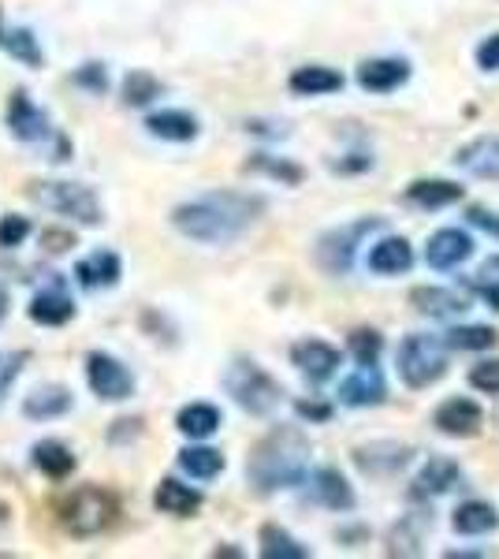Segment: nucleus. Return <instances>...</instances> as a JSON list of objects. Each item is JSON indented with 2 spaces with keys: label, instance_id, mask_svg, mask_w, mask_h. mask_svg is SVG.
I'll return each mask as SVG.
<instances>
[{
  "label": "nucleus",
  "instance_id": "nucleus-24",
  "mask_svg": "<svg viewBox=\"0 0 499 559\" xmlns=\"http://www.w3.org/2000/svg\"><path fill=\"white\" fill-rule=\"evenodd\" d=\"M202 503H205L202 489L179 481V477H165V481L157 485V492H153V508L171 519H190L194 511H202Z\"/></svg>",
  "mask_w": 499,
  "mask_h": 559
},
{
  "label": "nucleus",
  "instance_id": "nucleus-42",
  "mask_svg": "<svg viewBox=\"0 0 499 559\" xmlns=\"http://www.w3.org/2000/svg\"><path fill=\"white\" fill-rule=\"evenodd\" d=\"M26 350H0V403H4L8 388L15 384V377L23 373Z\"/></svg>",
  "mask_w": 499,
  "mask_h": 559
},
{
  "label": "nucleus",
  "instance_id": "nucleus-39",
  "mask_svg": "<svg viewBox=\"0 0 499 559\" xmlns=\"http://www.w3.org/2000/svg\"><path fill=\"white\" fill-rule=\"evenodd\" d=\"M474 292L499 313V254H492L474 276Z\"/></svg>",
  "mask_w": 499,
  "mask_h": 559
},
{
  "label": "nucleus",
  "instance_id": "nucleus-23",
  "mask_svg": "<svg viewBox=\"0 0 499 559\" xmlns=\"http://www.w3.org/2000/svg\"><path fill=\"white\" fill-rule=\"evenodd\" d=\"M146 131L161 142L183 146V142H194L198 134H202V123H198V116L187 112V108H161V112L146 116Z\"/></svg>",
  "mask_w": 499,
  "mask_h": 559
},
{
  "label": "nucleus",
  "instance_id": "nucleus-8",
  "mask_svg": "<svg viewBox=\"0 0 499 559\" xmlns=\"http://www.w3.org/2000/svg\"><path fill=\"white\" fill-rule=\"evenodd\" d=\"M86 384L105 403H123L134 395V373L108 350H90L86 355Z\"/></svg>",
  "mask_w": 499,
  "mask_h": 559
},
{
  "label": "nucleus",
  "instance_id": "nucleus-27",
  "mask_svg": "<svg viewBox=\"0 0 499 559\" xmlns=\"http://www.w3.org/2000/svg\"><path fill=\"white\" fill-rule=\"evenodd\" d=\"M31 463L38 466V471L49 477V481H68L71 474H75V452H71L63 440H38L31 452Z\"/></svg>",
  "mask_w": 499,
  "mask_h": 559
},
{
  "label": "nucleus",
  "instance_id": "nucleus-13",
  "mask_svg": "<svg viewBox=\"0 0 499 559\" xmlns=\"http://www.w3.org/2000/svg\"><path fill=\"white\" fill-rule=\"evenodd\" d=\"M414 459L411 444H399V440H373V444L354 448V466L366 477H392L406 471Z\"/></svg>",
  "mask_w": 499,
  "mask_h": 559
},
{
  "label": "nucleus",
  "instance_id": "nucleus-9",
  "mask_svg": "<svg viewBox=\"0 0 499 559\" xmlns=\"http://www.w3.org/2000/svg\"><path fill=\"white\" fill-rule=\"evenodd\" d=\"M306 492L317 508H329L335 515H351L358 508V496H354V485L343 477L335 466H317V471L306 474Z\"/></svg>",
  "mask_w": 499,
  "mask_h": 559
},
{
  "label": "nucleus",
  "instance_id": "nucleus-11",
  "mask_svg": "<svg viewBox=\"0 0 499 559\" xmlns=\"http://www.w3.org/2000/svg\"><path fill=\"white\" fill-rule=\"evenodd\" d=\"M8 131H12L20 142H26V146H41V142L57 139V131H52V120L45 116V108L34 105L23 90L20 94H12V102H8Z\"/></svg>",
  "mask_w": 499,
  "mask_h": 559
},
{
  "label": "nucleus",
  "instance_id": "nucleus-28",
  "mask_svg": "<svg viewBox=\"0 0 499 559\" xmlns=\"http://www.w3.org/2000/svg\"><path fill=\"white\" fill-rule=\"evenodd\" d=\"M451 526H455V534L462 537H485V534H492V530H499V511L488 500H466L455 508Z\"/></svg>",
  "mask_w": 499,
  "mask_h": 559
},
{
  "label": "nucleus",
  "instance_id": "nucleus-26",
  "mask_svg": "<svg viewBox=\"0 0 499 559\" xmlns=\"http://www.w3.org/2000/svg\"><path fill=\"white\" fill-rule=\"evenodd\" d=\"M347 79L340 75L335 68L329 64H306V68H295L292 79H287V90L295 97H324V94H340Z\"/></svg>",
  "mask_w": 499,
  "mask_h": 559
},
{
  "label": "nucleus",
  "instance_id": "nucleus-5",
  "mask_svg": "<svg viewBox=\"0 0 499 559\" xmlns=\"http://www.w3.org/2000/svg\"><path fill=\"white\" fill-rule=\"evenodd\" d=\"M395 369H399V381L414 392L421 388H432L448 373V347L437 336H425V332H411V336L399 344L395 355Z\"/></svg>",
  "mask_w": 499,
  "mask_h": 559
},
{
  "label": "nucleus",
  "instance_id": "nucleus-6",
  "mask_svg": "<svg viewBox=\"0 0 499 559\" xmlns=\"http://www.w3.org/2000/svg\"><path fill=\"white\" fill-rule=\"evenodd\" d=\"M31 198L41 205V210L57 213L63 221H75V224H102L105 221L102 198L83 183H71V179H41V183L31 187Z\"/></svg>",
  "mask_w": 499,
  "mask_h": 559
},
{
  "label": "nucleus",
  "instance_id": "nucleus-32",
  "mask_svg": "<svg viewBox=\"0 0 499 559\" xmlns=\"http://www.w3.org/2000/svg\"><path fill=\"white\" fill-rule=\"evenodd\" d=\"M221 411L213 403H187L183 411L176 414V429L190 440H209L216 429H221Z\"/></svg>",
  "mask_w": 499,
  "mask_h": 559
},
{
  "label": "nucleus",
  "instance_id": "nucleus-29",
  "mask_svg": "<svg viewBox=\"0 0 499 559\" xmlns=\"http://www.w3.org/2000/svg\"><path fill=\"white\" fill-rule=\"evenodd\" d=\"M432 530V511H411L388 537V552L392 556H417L421 552V540Z\"/></svg>",
  "mask_w": 499,
  "mask_h": 559
},
{
  "label": "nucleus",
  "instance_id": "nucleus-30",
  "mask_svg": "<svg viewBox=\"0 0 499 559\" xmlns=\"http://www.w3.org/2000/svg\"><path fill=\"white\" fill-rule=\"evenodd\" d=\"M71 392L68 388H60V384H41L38 392H31V400L23 403V414L31 421H52V418H60V414H68L71 411Z\"/></svg>",
  "mask_w": 499,
  "mask_h": 559
},
{
  "label": "nucleus",
  "instance_id": "nucleus-34",
  "mask_svg": "<svg viewBox=\"0 0 499 559\" xmlns=\"http://www.w3.org/2000/svg\"><path fill=\"white\" fill-rule=\"evenodd\" d=\"M258 545H261V556L265 559H310L313 556L295 534H287L284 526H272V522L269 526H261Z\"/></svg>",
  "mask_w": 499,
  "mask_h": 559
},
{
  "label": "nucleus",
  "instance_id": "nucleus-46",
  "mask_svg": "<svg viewBox=\"0 0 499 559\" xmlns=\"http://www.w3.org/2000/svg\"><path fill=\"white\" fill-rule=\"evenodd\" d=\"M298 418H310V421H329L332 418V407H324V403H298Z\"/></svg>",
  "mask_w": 499,
  "mask_h": 559
},
{
  "label": "nucleus",
  "instance_id": "nucleus-40",
  "mask_svg": "<svg viewBox=\"0 0 499 559\" xmlns=\"http://www.w3.org/2000/svg\"><path fill=\"white\" fill-rule=\"evenodd\" d=\"M26 239H31V221H26V216H20V213L0 216V247L15 250V247H23Z\"/></svg>",
  "mask_w": 499,
  "mask_h": 559
},
{
  "label": "nucleus",
  "instance_id": "nucleus-7",
  "mask_svg": "<svg viewBox=\"0 0 499 559\" xmlns=\"http://www.w3.org/2000/svg\"><path fill=\"white\" fill-rule=\"evenodd\" d=\"M380 231V216H361V221L340 224V228L324 231L317 239V265L329 276H347L354 269V258H358V247H366V239Z\"/></svg>",
  "mask_w": 499,
  "mask_h": 559
},
{
  "label": "nucleus",
  "instance_id": "nucleus-15",
  "mask_svg": "<svg viewBox=\"0 0 499 559\" xmlns=\"http://www.w3.org/2000/svg\"><path fill=\"white\" fill-rule=\"evenodd\" d=\"M474 258V236L462 228H440L425 242V265L437 273H451V269L466 265Z\"/></svg>",
  "mask_w": 499,
  "mask_h": 559
},
{
  "label": "nucleus",
  "instance_id": "nucleus-45",
  "mask_svg": "<svg viewBox=\"0 0 499 559\" xmlns=\"http://www.w3.org/2000/svg\"><path fill=\"white\" fill-rule=\"evenodd\" d=\"M474 60H477V68L480 71H499V31L496 34H488L485 41L474 49Z\"/></svg>",
  "mask_w": 499,
  "mask_h": 559
},
{
  "label": "nucleus",
  "instance_id": "nucleus-22",
  "mask_svg": "<svg viewBox=\"0 0 499 559\" xmlns=\"http://www.w3.org/2000/svg\"><path fill=\"white\" fill-rule=\"evenodd\" d=\"M403 198H406V205H414V210L432 213V210H448V205L462 202V198H466V191H462L455 179L432 176V179H414V183L403 191Z\"/></svg>",
  "mask_w": 499,
  "mask_h": 559
},
{
  "label": "nucleus",
  "instance_id": "nucleus-12",
  "mask_svg": "<svg viewBox=\"0 0 499 559\" xmlns=\"http://www.w3.org/2000/svg\"><path fill=\"white\" fill-rule=\"evenodd\" d=\"M414 75L411 60L406 57H373L361 60L358 71H354V83H358L366 94H395L399 86H406Z\"/></svg>",
  "mask_w": 499,
  "mask_h": 559
},
{
  "label": "nucleus",
  "instance_id": "nucleus-4",
  "mask_svg": "<svg viewBox=\"0 0 499 559\" xmlns=\"http://www.w3.org/2000/svg\"><path fill=\"white\" fill-rule=\"evenodd\" d=\"M224 392H228L247 414H253V418H269V414L280 407V400H284L280 381L269 377L253 358H235L228 366V373H224Z\"/></svg>",
  "mask_w": 499,
  "mask_h": 559
},
{
  "label": "nucleus",
  "instance_id": "nucleus-1",
  "mask_svg": "<svg viewBox=\"0 0 499 559\" xmlns=\"http://www.w3.org/2000/svg\"><path fill=\"white\" fill-rule=\"evenodd\" d=\"M265 213V198L247 191H209L171 210V228L190 242L205 247H228L247 236Z\"/></svg>",
  "mask_w": 499,
  "mask_h": 559
},
{
  "label": "nucleus",
  "instance_id": "nucleus-47",
  "mask_svg": "<svg viewBox=\"0 0 499 559\" xmlns=\"http://www.w3.org/2000/svg\"><path fill=\"white\" fill-rule=\"evenodd\" d=\"M4 321H8V292L0 287V324H4Z\"/></svg>",
  "mask_w": 499,
  "mask_h": 559
},
{
  "label": "nucleus",
  "instance_id": "nucleus-41",
  "mask_svg": "<svg viewBox=\"0 0 499 559\" xmlns=\"http://www.w3.org/2000/svg\"><path fill=\"white\" fill-rule=\"evenodd\" d=\"M470 388L485 395H499V358H488V362H477L470 369Z\"/></svg>",
  "mask_w": 499,
  "mask_h": 559
},
{
  "label": "nucleus",
  "instance_id": "nucleus-25",
  "mask_svg": "<svg viewBox=\"0 0 499 559\" xmlns=\"http://www.w3.org/2000/svg\"><path fill=\"white\" fill-rule=\"evenodd\" d=\"M120 276H123V261H120V254H112V250H94V254L75 265V280H79V287H86V292L116 287Z\"/></svg>",
  "mask_w": 499,
  "mask_h": 559
},
{
  "label": "nucleus",
  "instance_id": "nucleus-10",
  "mask_svg": "<svg viewBox=\"0 0 499 559\" xmlns=\"http://www.w3.org/2000/svg\"><path fill=\"white\" fill-rule=\"evenodd\" d=\"M432 426L451 440H470L485 429V411H480V403H474L470 395H451V400H443L437 414H432Z\"/></svg>",
  "mask_w": 499,
  "mask_h": 559
},
{
  "label": "nucleus",
  "instance_id": "nucleus-20",
  "mask_svg": "<svg viewBox=\"0 0 499 559\" xmlns=\"http://www.w3.org/2000/svg\"><path fill=\"white\" fill-rule=\"evenodd\" d=\"M26 313H31V321L41 324V329H60V324H68L75 318V299H71L63 284H49L34 295Z\"/></svg>",
  "mask_w": 499,
  "mask_h": 559
},
{
  "label": "nucleus",
  "instance_id": "nucleus-38",
  "mask_svg": "<svg viewBox=\"0 0 499 559\" xmlns=\"http://www.w3.org/2000/svg\"><path fill=\"white\" fill-rule=\"evenodd\" d=\"M347 350L358 366H377L380 350H384V336L377 329H354L347 340Z\"/></svg>",
  "mask_w": 499,
  "mask_h": 559
},
{
  "label": "nucleus",
  "instance_id": "nucleus-43",
  "mask_svg": "<svg viewBox=\"0 0 499 559\" xmlns=\"http://www.w3.org/2000/svg\"><path fill=\"white\" fill-rule=\"evenodd\" d=\"M71 83H75L79 90H90V94H105L108 71H105V64H83L75 75H71Z\"/></svg>",
  "mask_w": 499,
  "mask_h": 559
},
{
  "label": "nucleus",
  "instance_id": "nucleus-14",
  "mask_svg": "<svg viewBox=\"0 0 499 559\" xmlns=\"http://www.w3.org/2000/svg\"><path fill=\"white\" fill-rule=\"evenodd\" d=\"M335 400L351 411H369L388 403V381L377 366H358V373L343 377L340 388H335Z\"/></svg>",
  "mask_w": 499,
  "mask_h": 559
},
{
  "label": "nucleus",
  "instance_id": "nucleus-37",
  "mask_svg": "<svg viewBox=\"0 0 499 559\" xmlns=\"http://www.w3.org/2000/svg\"><path fill=\"white\" fill-rule=\"evenodd\" d=\"M161 94H165V86H161L150 71H131V75L123 79V105H131V108H150Z\"/></svg>",
  "mask_w": 499,
  "mask_h": 559
},
{
  "label": "nucleus",
  "instance_id": "nucleus-16",
  "mask_svg": "<svg viewBox=\"0 0 499 559\" xmlns=\"http://www.w3.org/2000/svg\"><path fill=\"white\" fill-rule=\"evenodd\" d=\"M340 362H343L340 347L324 344V340H298L292 347V366L313 384H324L329 377H335Z\"/></svg>",
  "mask_w": 499,
  "mask_h": 559
},
{
  "label": "nucleus",
  "instance_id": "nucleus-31",
  "mask_svg": "<svg viewBox=\"0 0 499 559\" xmlns=\"http://www.w3.org/2000/svg\"><path fill=\"white\" fill-rule=\"evenodd\" d=\"M0 49L8 52L12 60H20L26 68H41L45 57H41V45L34 38V31H26V26H8L0 20Z\"/></svg>",
  "mask_w": 499,
  "mask_h": 559
},
{
  "label": "nucleus",
  "instance_id": "nucleus-33",
  "mask_svg": "<svg viewBox=\"0 0 499 559\" xmlns=\"http://www.w3.org/2000/svg\"><path fill=\"white\" fill-rule=\"evenodd\" d=\"M179 471L194 477V481H213V477L224 474V455L209 444H190L179 452Z\"/></svg>",
  "mask_w": 499,
  "mask_h": 559
},
{
  "label": "nucleus",
  "instance_id": "nucleus-18",
  "mask_svg": "<svg viewBox=\"0 0 499 559\" xmlns=\"http://www.w3.org/2000/svg\"><path fill=\"white\" fill-rule=\"evenodd\" d=\"M459 481H462V466L455 463V459L432 455L429 463L414 474L411 500H437V496H448Z\"/></svg>",
  "mask_w": 499,
  "mask_h": 559
},
{
  "label": "nucleus",
  "instance_id": "nucleus-2",
  "mask_svg": "<svg viewBox=\"0 0 499 559\" xmlns=\"http://www.w3.org/2000/svg\"><path fill=\"white\" fill-rule=\"evenodd\" d=\"M310 474V440L295 426H276L253 444L247 459V481L258 496L298 489Z\"/></svg>",
  "mask_w": 499,
  "mask_h": 559
},
{
  "label": "nucleus",
  "instance_id": "nucleus-35",
  "mask_svg": "<svg viewBox=\"0 0 499 559\" xmlns=\"http://www.w3.org/2000/svg\"><path fill=\"white\" fill-rule=\"evenodd\" d=\"M247 168L250 173L276 179V183H284V187H298L306 179L302 165H295V160H287V157H272V153H253V157L247 160Z\"/></svg>",
  "mask_w": 499,
  "mask_h": 559
},
{
  "label": "nucleus",
  "instance_id": "nucleus-3",
  "mask_svg": "<svg viewBox=\"0 0 499 559\" xmlns=\"http://www.w3.org/2000/svg\"><path fill=\"white\" fill-rule=\"evenodd\" d=\"M120 496L105 485H79L75 492H68L57 508V519L63 526V534L86 540V537H102L120 522Z\"/></svg>",
  "mask_w": 499,
  "mask_h": 559
},
{
  "label": "nucleus",
  "instance_id": "nucleus-21",
  "mask_svg": "<svg viewBox=\"0 0 499 559\" xmlns=\"http://www.w3.org/2000/svg\"><path fill=\"white\" fill-rule=\"evenodd\" d=\"M366 265H369V273H377V276H403L414 269V247L403 236H384L369 247Z\"/></svg>",
  "mask_w": 499,
  "mask_h": 559
},
{
  "label": "nucleus",
  "instance_id": "nucleus-36",
  "mask_svg": "<svg viewBox=\"0 0 499 559\" xmlns=\"http://www.w3.org/2000/svg\"><path fill=\"white\" fill-rule=\"evenodd\" d=\"M499 344V332L488 329V324H455L443 336V347L448 350H488Z\"/></svg>",
  "mask_w": 499,
  "mask_h": 559
},
{
  "label": "nucleus",
  "instance_id": "nucleus-44",
  "mask_svg": "<svg viewBox=\"0 0 499 559\" xmlns=\"http://www.w3.org/2000/svg\"><path fill=\"white\" fill-rule=\"evenodd\" d=\"M466 221L474 224V228L488 231L492 239H499V213H496V210H488V205H470V210H466Z\"/></svg>",
  "mask_w": 499,
  "mask_h": 559
},
{
  "label": "nucleus",
  "instance_id": "nucleus-19",
  "mask_svg": "<svg viewBox=\"0 0 499 559\" xmlns=\"http://www.w3.org/2000/svg\"><path fill=\"white\" fill-rule=\"evenodd\" d=\"M411 306L421 318H432V321H451V318H462L470 310L466 295H459L455 287H440V284H421L411 292Z\"/></svg>",
  "mask_w": 499,
  "mask_h": 559
},
{
  "label": "nucleus",
  "instance_id": "nucleus-17",
  "mask_svg": "<svg viewBox=\"0 0 499 559\" xmlns=\"http://www.w3.org/2000/svg\"><path fill=\"white\" fill-rule=\"evenodd\" d=\"M455 165L466 176L499 183V134H477L455 150Z\"/></svg>",
  "mask_w": 499,
  "mask_h": 559
}]
</instances>
